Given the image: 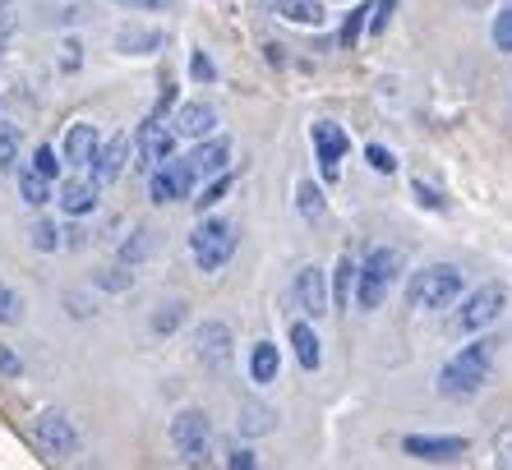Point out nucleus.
<instances>
[{"mask_svg":"<svg viewBox=\"0 0 512 470\" xmlns=\"http://www.w3.org/2000/svg\"><path fill=\"white\" fill-rule=\"evenodd\" d=\"M190 74H194V79H199V83H213V79H217L213 60L203 56V51H194V56H190Z\"/></svg>","mask_w":512,"mask_h":470,"instance_id":"nucleus-39","label":"nucleus"},{"mask_svg":"<svg viewBox=\"0 0 512 470\" xmlns=\"http://www.w3.org/2000/svg\"><path fill=\"white\" fill-rule=\"evenodd\" d=\"M508 466H512V447H508Z\"/></svg>","mask_w":512,"mask_h":470,"instance_id":"nucleus-46","label":"nucleus"},{"mask_svg":"<svg viewBox=\"0 0 512 470\" xmlns=\"http://www.w3.org/2000/svg\"><path fill=\"white\" fill-rule=\"evenodd\" d=\"M167 47V33L162 28H148V24H125L116 33V51L125 56H153V51Z\"/></svg>","mask_w":512,"mask_h":470,"instance_id":"nucleus-18","label":"nucleus"},{"mask_svg":"<svg viewBox=\"0 0 512 470\" xmlns=\"http://www.w3.org/2000/svg\"><path fill=\"white\" fill-rule=\"evenodd\" d=\"M28 166H33L37 176L56 180V176H60V153H56V148H37V153H33V162H28Z\"/></svg>","mask_w":512,"mask_h":470,"instance_id":"nucleus-32","label":"nucleus"},{"mask_svg":"<svg viewBox=\"0 0 512 470\" xmlns=\"http://www.w3.org/2000/svg\"><path fill=\"white\" fill-rule=\"evenodd\" d=\"M130 282H134V277H130V268H125V263L97 277V286H107V291H125V286H130Z\"/></svg>","mask_w":512,"mask_h":470,"instance_id":"nucleus-38","label":"nucleus"},{"mask_svg":"<svg viewBox=\"0 0 512 470\" xmlns=\"http://www.w3.org/2000/svg\"><path fill=\"white\" fill-rule=\"evenodd\" d=\"M176 130H167V125H157L153 120H143V130H139V166L143 171H153V166H162L167 157H176Z\"/></svg>","mask_w":512,"mask_h":470,"instance_id":"nucleus-13","label":"nucleus"},{"mask_svg":"<svg viewBox=\"0 0 512 470\" xmlns=\"http://www.w3.org/2000/svg\"><path fill=\"white\" fill-rule=\"evenodd\" d=\"M296 208L305 222H323V212H328V203H323V189L314 185V180H300L296 185Z\"/></svg>","mask_w":512,"mask_h":470,"instance_id":"nucleus-24","label":"nucleus"},{"mask_svg":"<svg viewBox=\"0 0 512 470\" xmlns=\"http://www.w3.org/2000/svg\"><path fill=\"white\" fill-rule=\"evenodd\" d=\"M462 268L457 263H429V268L411 272V282H406V305L420 309V314H434V309H448L462 300Z\"/></svg>","mask_w":512,"mask_h":470,"instance_id":"nucleus-2","label":"nucleus"},{"mask_svg":"<svg viewBox=\"0 0 512 470\" xmlns=\"http://www.w3.org/2000/svg\"><path fill=\"white\" fill-rule=\"evenodd\" d=\"M19 153H24V139H19V130L0 120V171H14V166H19Z\"/></svg>","mask_w":512,"mask_h":470,"instance_id":"nucleus-27","label":"nucleus"},{"mask_svg":"<svg viewBox=\"0 0 512 470\" xmlns=\"http://www.w3.org/2000/svg\"><path fill=\"white\" fill-rule=\"evenodd\" d=\"M489 37H494V47L512 56V5H508V10H499V19H494V33H489Z\"/></svg>","mask_w":512,"mask_h":470,"instance_id":"nucleus-35","label":"nucleus"},{"mask_svg":"<svg viewBox=\"0 0 512 470\" xmlns=\"http://www.w3.org/2000/svg\"><path fill=\"white\" fill-rule=\"evenodd\" d=\"M397 272H402V249L393 245H374L370 254H365V263L356 268V305L365 309V314H374V309L388 300V291H393Z\"/></svg>","mask_w":512,"mask_h":470,"instance_id":"nucleus-3","label":"nucleus"},{"mask_svg":"<svg viewBox=\"0 0 512 470\" xmlns=\"http://www.w3.org/2000/svg\"><path fill=\"white\" fill-rule=\"evenodd\" d=\"M291 351H296L300 369H310V374L323 365V346H319V332H314L310 318H296V323H291Z\"/></svg>","mask_w":512,"mask_h":470,"instance_id":"nucleus-21","label":"nucleus"},{"mask_svg":"<svg viewBox=\"0 0 512 470\" xmlns=\"http://www.w3.org/2000/svg\"><path fill=\"white\" fill-rule=\"evenodd\" d=\"M489 374H494V341L480 337V341H471V346H462V351L439 369V397L471 401L489 383Z\"/></svg>","mask_w":512,"mask_h":470,"instance_id":"nucleus-1","label":"nucleus"},{"mask_svg":"<svg viewBox=\"0 0 512 470\" xmlns=\"http://www.w3.org/2000/svg\"><path fill=\"white\" fill-rule=\"evenodd\" d=\"M0 51H5V37H0Z\"/></svg>","mask_w":512,"mask_h":470,"instance_id":"nucleus-47","label":"nucleus"},{"mask_svg":"<svg viewBox=\"0 0 512 470\" xmlns=\"http://www.w3.org/2000/svg\"><path fill=\"white\" fill-rule=\"evenodd\" d=\"M190 162H194V171H199V176H222V171H227V162H231V139H227V134H222V139H217V134L199 139V148L190 153Z\"/></svg>","mask_w":512,"mask_h":470,"instance_id":"nucleus-19","label":"nucleus"},{"mask_svg":"<svg viewBox=\"0 0 512 470\" xmlns=\"http://www.w3.org/2000/svg\"><path fill=\"white\" fill-rule=\"evenodd\" d=\"M19 194H24L28 208H42V203H51V180L28 166V171H19Z\"/></svg>","mask_w":512,"mask_h":470,"instance_id":"nucleus-25","label":"nucleus"},{"mask_svg":"<svg viewBox=\"0 0 512 470\" xmlns=\"http://www.w3.org/2000/svg\"><path fill=\"white\" fill-rule=\"evenodd\" d=\"M194 180H199V171L190 157H167L162 166L148 171V194H153V203H180L194 194Z\"/></svg>","mask_w":512,"mask_h":470,"instance_id":"nucleus-7","label":"nucleus"},{"mask_svg":"<svg viewBox=\"0 0 512 470\" xmlns=\"http://www.w3.org/2000/svg\"><path fill=\"white\" fill-rule=\"evenodd\" d=\"M56 235H60V231H56V226H51V222H37V226H33V245L42 249V254H51V249H60V240H56Z\"/></svg>","mask_w":512,"mask_h":470,"instance_id":"nucleus-37","label":"nucleus"},{"mask_svg":"<svg viewBox=\"0 0 512 470\" xmlns=\"http://www.w3.org/2000/svg\"><path fill=\"white\" fill-rule=\"evenodd\" d=\"M194 355H199L203 369H222L231 360V328L227 323H203L199 332H194Z\"/></svg>","mask_w":512,"mask_h":470,"instance_id":"nucleus-14","label":"nucleus"},{"mask_svg":"<svg viewBox=\"0 0 512 470\" xmlns=\"http://www.w3.org/2000/svg\"><path fill=\"white\" fill-rule=\"evenodd\" d=\"M97 189H102V185H97V180L70 176V180H65V185H60V194H56V199H60V208L70 212V217H88V212L97 208Z\"/></svg>","mask_w":512,"mask_h":470,"instance_id":"nucleus-20","label":"nucleus"},{"mask_svg":"<svg viewBox=\"0 0 512 470\" xmlns=\"http://www.w3.org/2000/svg\"><path fill=\"white\" fill-rule=\"evenodd\" d=\"M337 5H346V0H337Z\"/></svg>","mask_w":512,"mask_h":470,"instance_id":"nucleus-48","label":"nucleus"},{"mask_svg":"<svg viewBox=\"0 0 512 470\" xmlns=\"http://www.w3.org/2000/svg\"><path fill=\"white\" fill-rule=\"evenodd\" d=\"M466 10H485V5H494V0H462Z\"/></svg>","mask_w":512,"mask_h":470,"instance_id":"nucleus-45","label":"nucleus"},{"mask_svg":"<svg viewBox=\"0 0 512 470\" xmlns=\"http://www.w3.org/2000/svg\"><path fill=\"white\" fill-rule=\"evenodd\" d=\"M97 130L88 125V120H74L70 130H65V143H60V162L70 166V171H79V166H88L93 162V153H97Z\"/></svg>","mask_w":512,"mask_h":470,"instance_id":"nucleus-16","label":"nucleus"},{"mask_svg":"<svg viewBox=\"0 0 512 470\" xmlns=\"http://www.w3.org/2000/svg\"><path fill=\"white\" fill-rule=\"evenodd\" d=\"M33 434H37V447L56 461H65V457L79 452V429H74V420L65 411H37Z\"/></svg>","mask_w":512,"mask_h":470,"instance_id":"nucleus-8","label":"nucleus"},{"mask_svg":"<svg viewBox=\"0 0 512 470\" xmlns=\"http://www.w3.org/2000/svg\"><path fill=\"white\" fill-rule=\"evenodd\" d=\"M263 10L277 14L282 24L296 28H319L328 14H323V0H263Z\"/></svg>","mask_w":512,"mask_h":470,"instance_id":"nucleus-17","label":"nucleus"},{"mask_svg":"<svg viewBox=\"0 0 512 470\" xmlns=\"http://www.w3.org/2000/svg\"><path fill=\"white\" fill-rule=\"evenodd\" d=\"M19 318H24V300L0 282V323H19Z\"/></svg>","mask_w":512,"mask_h":470,"instance_id":"nucleus-33","label":"nucleus"},{"mask_svg":"<svg viewBox=\"0 0 512 470\" xmlns=\"http://www.w3.org/2000/svg\"><path fill=\"white\" fill-rule=\"evenodd\" d=\"M190 254L199 263V272H222L236 254V226L227 217H203L190 231Z\"/></svg>","mask_w":512,"mask_h":470,"instance_id":"nucleus-5","label":"nucleus"},{"mask_svg":"<svg viewBox=\"0 0 512 470\" xmlns=\"http://www.w3.org/2000/svg\"><path fill=\"white\" fill-rule=\"evenodd\" d=\"M171 130H176L180 139H208V134L217 130V106L213 102H180Z\"/></svg>","mask_w":512,"mask_h":470,"instance_id":"nucleus-15","label":"nucleus"},{"mask_svg":"<svg viewBox=\"0 0 512 470\" xmlns=\"http://www.w3.org/2000/svg\"><path fill=\"white\" fill-rule=\"evenodd\" d=\"M185 300H167V305H162V314H153V332L157 337H171V332L180 328V323H185Z\"/></svg>","mask_w":512,"mask_h":470,"instance_id":"nucleus-28","label":"nucleus"},{"mask_svg":"<svg viewBox=\"0 0 512 470\" xmlns=\"http://www.w3.org/2000/svg\"><path fill=\"white\" fill-rule=\"evenodd\" d=\"M291 300H296V309L305 318H323L328 309H333V291H328V272L323 268H300L296 282H291Z\"/></svg>","mask_w":512,"mask_h":470,"instance_id":"nucleus-10","label":"nucleus"},{"mask_svg":"<svg viewBox=\"0 0 512 470\" xmlns=\"http://www.w3.org/2000/svg\"><path fill=\"white\" fill-rule=\"evenodd\" d=\"M356 268L360 263L346 254L337 259V272H333V305H351V291H356Z\"/></svg>","mask_w":512,"mask_h":470,"instance_id":"nucleus-26","label":"nucleus"},{"mask_svg":"<svg viewBox=\"0 0 512 470\" xmlns=\"http://www.w3.org/2000/svg\"><path fill=\"white\" fill-rule=\"evenodd\" d=\"M227 466H236V470H250V466H259V457H254L250 447H231V452H227Z\"/></svg>","mask_w":512,"mask_h":470,"instance_id":"nucleus-42","label":"nucleus"},{"mask_svg":"<svg viewBox=\"0 0 512 470\" xmlns=\"http://www.w3.org/2000/svg\"><path fill=\"white\" fill-rule=\"evenodd\" d=\"M503 309H508V286H503V282L476 286V291L462 300V309L453 314V332H457V337H476V332H485V328H494V323H499Z\"/></svg>","mask_w":512,"mask_h":470,"instance_id":"nucleus-4","label":"nucleus"},{"mask_svg":"<svg viewBox=\"0 0 512 470\" xmlns=\"http://www.w3.org/2000/svg\"><path fill=\"white\" fill-rule=\"evenodd\" d=\"M111 5H125V10H148V14L167 10V0H111Z\"/></svg>","mask_w":512,"mask_h":470,"instance_id":"nucleus-44","label":"nucleus"},{"mask_svg":"<svg viewBox=\"0 0 512 470\" xmlns=\"http://www.w3.org/2000/svg\"><path fill=\"white\" fill-rule=\"evenodd\" d=\"M143 254H148V231H143V226H139V231H134L130 240L120 245V263H125V268H134V263H139Z\"/></svg>","mask_w":512,"mask_h":470,"instance_id":"nucleus-31","label":"nucleus"},{"mask_svg":"<svg viewBox=\"0 0 512 470\" xmlns=\"http://www.w3.org/2000/svg\"><path fill=\"white\" fill-rule=\"evenodd\" d=\"M171 447L185 466H208L213 461V424L203 411H180L171 420Z\"/></svg>","mask_w":512,"mask_h":470,"instance_id":"nucleus-6","label":"nucleus"},{"mask_svg":"<svg viewBox=\"0 0 512 470\" xmlns=\"http://www.w3.org/2000/svg\"><path fill=\"white\" fill-rule=\"evenodd\" d=\"M273 429H277V411H268V406H240V434L245 438L273 434Z\"/></svg>","mask_w":512,"mask_h":470,"instance_id":"nucleus-23","label":"nucleus"},{"mask_svg":"<svg viewBox=\"0 0 512 470\" xmlns=\"http://www.w3.org/2000/svg\"><path fill=\"white\" fill-rule=\"evenodd\" d=\"M277 369H282V355H277V346L273 341H254V351H250V378L254 383H273L277 378Z\"/></svg>","mask_w":512,"mask_h":470,"instance_id":"nucleus-22","label":"nucleus"},{"mask_svg":"<svg viewBox=\"0 0 512 470\" xmlns=\"http://www.w3.org/2000/svg\"><path fill=\"white\" fill-rule=\"evenodd\" d=\"M227 189H231V176H227V171H222V176H217L213 185L203 189L199 199H190V203H194V208H199V212H208V208H217V203L227 199Z\"/></svg>","mask_w":512,"mask_h":470,"instance_id":"nucleus-29","label":"nucleus"},{"mask_svg":"<svg viewBox=\"0 0 512 470\" xmlns=\"http://www.w3.org/2000/svg\"><path fill=\"white\" fill-rule=\"evenodd\" d=\"M19 28V5L14 0H0V37H10Z\"/></svg>","mask_w":512,"mask_h":470,"instance_id":"nucleus-40","label":"nucleus"},{"mask_svg":"<svg viewBox=\"0 0 512 470\" xmlns=\"http://www.w3.org/2000/svg\"><path fill=\"white\" fill-rule=\"evenodd\" d=\"M370 24V5H356V10L346 14V24H342V47H356V37L360 28Z\"/></svg>","mask_w":512,"mask_h":470,"instance_id":"nucleus-30","label":"nucleus"},{"mask_svg":"<svg viewBox=\"0 0 512 470\" xmlns=\"http://www.w3.org/2000/svg\"><path fill=\"white\" fill-rule=\"evenodd\" d=\"M365 162H370L379 176H393V171H397V157L388 153L383 143H370V148H365Z\"/></svg>","mask_w":512,"mask_h":470,"instance_id":"nucleus-34","label":"nucleus"},{"mask_svg":"<svg viewBox=\"0 0 512 470\" xmlns=\"http://www.w3.org/2000/svg\"><path fill=\"white\" fill-rule=\"evenodd\" d=\"M310 143H314L319 176L333 185V180L342 176V157H346V148H351V139H346V130H342V125H333V120H314V125H310Z\"/></svg>","mask_w":512,"mask_h":470,"instance_id":"nucleus-9","label":"nucleus"},{"mask_svg":"<svg viewBox=\"0 0 512 470\" xmlns=\"http://www.w3.org/2000/svg\"><path fill=\"white\" fill-rule=\"evenodd\" d=\"M0 374H5V378H24V360H19L10 346H0Z\"/></svg>","mask_w":512,"mask_h":470,"instance_id":"nucleus-41","label":"nucleus"},{"mask_svg":"<svg viewBox=\"0 0 512 470\" xmlns=\"http://www.w3.org/2000/svg\"><path fill=\"white\" fill-rule=\"evenodd\" d=\"M411 189H416V199H420V208H434V212H443L448 203H443V194L434 185H425V180H411Z\"/></svg>","mask_w":512,"mask_h":470,"instance_id":"nucleus-36","label":"nucleus"},{"mask_svg":"<svg viewBox=\"0 0 512 470\" xmlns=\"http://www.w3.org/2000/svg\"><path fill=\"white\" fill-rule=\"evenodd\" d=\"M466 438H439V434H406L402 438V452L416 461H429V466H443V461H457L466 457Z\"/></svg>","mask_w":512,"mask_h":470,"instance_id":"nucleus-11","label":"nucleus"},{"mask_svg":"<svg viewBox=\"0 0 512 470\" xmlns=\"http://www.w3.org/2000/svg\"><path fill=\"white\" fill-rule=\"evenodd\" d=\"M125 162H130V134H111L107 143H97L88 171H93L97 185H116L120 171H125Z\"/></svg>","mask_w":512,"mask_h":470,"instance_id":"nucleus-12","label":"nucleus"},{"mask_svg":"<svg viewBox=\"0 0 512 470\" xmlns=\"http://www.w3.org/2000/svg\"><path fill=\"white\" fill-rule=\"evenodd\" d=\"M60 245H65V249H84L88 245V231H84V226H65V240H60Z\"/></svg>","mask_w":512,"mask_h":470,"instance_id":"nucleus-43","label":"nucleus"}]
</instances>
